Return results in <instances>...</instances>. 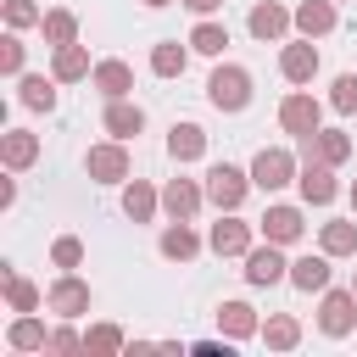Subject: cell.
I'll return each instance as SVG.
<instances>
[{
	"instance_id": "obj_6",
	"label": "cell",
	"mask_w": 357,
	"mask_h": 357,
	"mask_svg": "<svg viewBox=\"0 0 357 357\" xmlns=\"http://www.w3.org/2000/svg\"><path fill=\"white\" fill-rule=\"evenodd\" d=\"M84 173H89L95 184H128V151H123V139L89 145V156H84Z\"/></svg>"
},
{
	"instance_id": "obj_34",
	"label": "cell",
	"mask_w": 357,
	"mask_h": 357,
	"mask_svg": "<svg viewBox=\"0 0 357 357\" xmlns=\"http://www.w3.org/2000/svg\"><path fill=\"white\" fill-rule=\"evenodd\" d=\"M128 340H123V329L117 324H89V335H84V351H123Z\"/></svg>"
},
{
	"instance_id": "obj_3",
	"label": "cell",
	"mask_w": 357,
	"mask_h": 357,
	"mask_svg": "<svg viewBox=\"0 0 357 357\" xmlns=\"http://www.w3.org/2000/svg\"><path fill=\"white\" fill-rule=\"evenodd\" d=\"M290 178H296V156H290L284 145H262V151H257V162H251V184L273 195V190H284Z\"/></svg>"
},
{
	"instance_id": "obj_38",
	"label": "cell",
	"mask_w": 357,
	"mask_h": 357,
	"mask_svg": "<svg viewBox=\"0 0 357 357\" xmlns=\"http://www.w3.org/2000/svg\"><path fill=\"white\" fill-rule=\"evenodd\" d=\"M0 73H11V78H22V39H17V28L0 39Z\"/></svg>"
},
{
	"instance_id": "obj_20",
	"label": "cell",
	"mask_w": 357,
	"mask_h": 357,
	"mask_svg": "<svg viewBox=\"0 0 357 357\" xmlns=\"http://www.w3.org/2000/svg\"><path fill=\"white\" fill-rule=\"evenodd\" d=\"M6 346H11V351H50V329H45L33 312H17L11 329H6Z\"/></svg>"
},
{
	"instance_id": "obj_42",
	"label": "cell",
	"mask_w": 357,
	"mask_h": 357,
	"mask_svg": "<svg viewBox=\"0 0 357 357\" xmlns=\"http://www.w3.org/2000/svg\"><path fill=\"white\" fill-rule=\"evenodd\" d=\"M351 212H357V178H351Z\"/></svg>"
},
{
	"instance_id": "obj_28",
	"label": "cell",
	"mask_w": 357,
	"mask_h": 357,
	"mask_svg": "<svg viewBox=\"0 0 357 357\" xmlns=\"http://www.w3.org/2000/svg\"><path fill=\"white\" fill-rule=\"evenodd\" d=\"M156 206H162V195H156L145 178H128V184H123V212H128L134 223H151V218H156Z\"/></svg>"
},
{
	"instance_id": "obj_19",
	"label": "cell",
	"mask_w": 357,
	"mask_h": 357,
	"mask_svg": "<svg viewBox=\"0 0 357 357\" xmlns=\"http://www.w3.org/2000/svg\"><path fill=\"white\" fill-rule=\"evenodd\" d=\"M290 284L307 290V296H312V290L324 296V290H329V251H318V257H312V251L296 257V262H290Z\"/></svg>"
},
{
	"instance_id": "obj_43",
	"label": "cell",
	"mask_w": 357,
	"mask_h": 357,
	"mask_svg": "<svg viewBox=\"0 0 357 357\" xmlns=\"http://www.w3.org/2000/svg\"><path fill=\"white\" fill-rule=\"evenodd\" d=\"M351 290H357V279H351Z\"/></svg>"
},
{
	"instance_id": "obj_12",
	"label": "cell",
	"mask_w": 357,
	"mask_h": 357,
	"mask_svg": "<svg viewBox=\"0 0 357 357\" xmlns=\"http://www.w3.org/2000/svg\"><path fill=\"white\" fill-rule=\"evenodd\" d=\"M279 73H284L290 84H312V78H318V45H312L307 33H301L296 45H284V50H279Z\"/></svg>"
},
{
	"instance_id": "obj_13",
	"label": "cell",
	"mask_w": 357,
	"mask_h": 357,
	"mask_svg": "<svg viewBox=\"0 0 357 357\" xmlns=\"http://www.w3.org/2000/svg\"><path fill=\"white\" fill-rule=\"evenodd\" d=\"M257 229H262V240H273V245H296V240L307 234V223H301V206H268Z\"/></svg>"
},
{
	"instance_id": "obj_9",
	"label": "cell",
	"mask_w": 357,
	"mask_h": 357,
	"mask_svg": "<svg viewBox=\"0 0 357 357\" xmlns=\"http://www.w3.org/2000/svg\"><path fill=\"white\" fill-rule=\"evenodd\" d=\"M296 184H301V201H307V206H329V201H335V190H340V184H335V167H329V162H318V156H307V162H301Z\"/></svg>"
},
{
	"instance_id": "obj_8",
	"label": "cell",
	"mask_w": 357,
	"mask_h": 357,
	"mask_svg": "<svg viewBox=\"0 0 357 357\" xmlns=\"http://www.w3.org/2000/svg\"><path fill=\"white\" fill-rule=\"evenodd\" d=\"M45 307H50L56 318H84V312H89V284H84V279L67 268V273H61V279L45 290Z\"/></svg>"
},
{
	"instance_id": "obj_39",
	"label": "cell",
	"mask_w": 357,
	"mask_h": 357,
	"mask_svg": "<svg viewBox=\"0 0 357 357\" xmlns=\"http://www.w3.org/2000/svg\"><path fill=\"white\" fill-rule=\"evenodd\" d=\"M78 346H84V335H78V329H67V324H61V329H50V351H78Z\"/></svg>"
},
{
	"instance_id": "obj_27",
	"label": "cell",
	"mask_w": 357,
	"mask_h": 357,
	"mask_svg": "<svg viewBox=\"0 0 357 357\" xmlns=\"http://www.w3.org/2000/svg\"><path fill=\"white\" fill-rule=\"evenodd\" d=\"M296 28H301L307 39H324V33L335 28V0H301V6H296Z\"/></svg>"
},
{
	"instance_id": "obj_18",
	"label": "cell",
	"mask_w": 357,
	"mask_h": 357,
	"mask_svg": "<svg viewBox=\"0 0 357 357\" xmlns=\"http://www.w3.org/2000/svg\"><path fill=\"white\" fill-rule=\"evenodd\" d=\"M156 245H162V257H167V262H190V257L201 251V234L190 229V218H173V223L162 229V240H156Z\"/></svg>"
},
{
	"instance_id": "obj_5",
	"label": "cell",
	"mask_w": 357,
	"mask_h": 357,
	"mask_svg": "<svg viewBox=\"0 0 357 357\" xmlns=\"http://www.w3.org/2000/svg\"><path fill=\"white\" fill-rule=\"evenodd\" d=\"M318 123H324V106H318L307 89H296V95L279 100V128H284V134L307 139V134H318Z\"/></svg>"
},
{
	"instance_id": "obj_32",
	"label": "cell",
	"mask_w": 357,
	"mask_h": 357,
	"mask_svg": "<svg viewBox=\"0 0 357 357\" xmlns=\"http://www.w3.org/2000/svg\"><path fill=\"white\" fill-rule=\"evenodd\" d=\"M39 28H45V45H50V50L78 39V17H73V11H61V6H56V11H45V22H39Z\"/></svg>"
},
{
	"instance_id": "obj_33",
	"label": "cell",
	"mask_w": 357,
	"mask_h": 357,
	"mask_svg": "<svg viewBox=\"0 0 357 357\" xmlns=\"http://www.w3.org/2000/svg\"><path fill=\"white\" fill-rule=\"evenodd\" d=\"M223 45H229V28L212 22V17H201L195 33H190V50H201V56H223Z\"/></svg>"
},
{
	"instance_id": "obj_10",
	"label": "cell",
	"mask_w": 357,
	"mask_h": 357,
	"mask_svg": "<svg viewBox=\"0 0 357 357\" xmlns=\"http://www.w3.org/2000/svg\"><path fill=\"white\" fill-rule=\"evenodd\" d=\"M245 28H251V39H284L296 28V11H284L279 0H257L251 17H245Z\"/></svg>"
},
{
	"instance_id": "obj_21",
	"label": "cell",
	"mask_w": 357,
	"mask_h": 357,
	"mask_svg": "<svg viewBox=\"0 0 357 357\" xmlns=\"http://www.w3.org/2000/svg\"><path fill=\"white\" fill-rule=\"evenodd\" d=\"M56 73L45 78V73H22V84H17V100L28 106V112H56Z\"/></svg>"
},
{
	"instance_id": "obj_25",
	"label": "cell",
	"mask_w": 357,
	"mask_h": 357,
	"mask_svg": "<svg viewBox=\"0 0 357 357\" xmlns=\"http://www.w3.org/2000/svg\"><path fill=\"white\" fill-rule=\"evenodd\" d=\"M301 145H307V156H318V162H329V167H340V162L351 156V139H346L340 128H318V134H307Z\"/></svg>"
},
{
	"instance_id": "obj_2",
	"label": "cell",
	"mask_w": 357,
	"mask_h": 357,
	"mask_svg": "<svg viewBox=\"0 0 357 357\" xmlns=\"http://www.w3.org/2000/svg\"><path fill=\"white\" fill-rule=\"evenodd\" d=\"M245 190H251V173H240L234 162H212V167H206V201H212L218 212H234V206L245 201Z\"/></svg>"
},
{
	"instance_id": "obj_15",
	"label": "cell",
	"mask_w": 357,
	"mask_h": 357,
	"mask_svg": "<svg viewBox=\"0 0 357 357\" xmlns=\"http://www.w3.org/2000/svg\"><path fill=\"white\" fill-rule=\"evenodd\" d=\"M201 201H206V190L195 178H167V190H162V212L167 218H195Z\"/></svg>"
},
{
	"instance_id": "obj_26",
	"label": "cell",
	"mask_w": 357,
	"mask_h": 357,
	"mask_svg": "<svg viewBox=\"0 0 357 357\" xmlns=\"http://www.w3.org/2000/svg\"><path fill=\"white\" fill-rule=\"evenodd\" d=\"M318 251L329 257H357V218H335L318 229Z\"/></svg>"
},
{
	"instance_id": "obj_11",
	"label": "cell",
	"mask_w": 357,
	"mask_h": 357,
	"mask_svg": "<svg viewBox=\"0 0 357 357\" xmlns=\"http://www.w3.org/2000/svg\"><path fill=\"white\" fill-rule=\"evenodd\" d=\"M206 245H212L218 257H245V251H251V223H240L234 212H218V223H212Z\"/></svg>"
},
{
	"instance_id": "obj_41",
	"label": "cell",
	"mask_w": 357,
	"mask_h": 357,
	"mask_svg": "<svg viewBox=\"0 0 357 357\" xmlns=\"http://www.w3.org/2000/svg\"><path fill=\"white\" fill-rule=\"evenodd\" d=\"M145 6H151V11H162V6H173V0H145Z\"/></svg>"
},
{
	"instance_id": "obj_35",
	"label": "cell",
	"mask_w": 357,
	"mask_h": 357,
	"mask_svg": "<svg viewBox=\"0 0 357 357\" xmlns=\"http://www.w3.org/2000/svg\"><path fill=\"white\" fill-rule=\"evenodd\" d=\"M329 106H335L340 117H351V112H357V73H340V78H335V89H329Z\"/></svg>"
},
{
	"instance_id": "obj_36",
	"label": "cell",
	"mask_w": 357,
	"mask_h": 357,
	"mask_svg": "<svg viewBox=\"0 0 357 357\" xmlns=\"http://www.w3.org/2000/svg\"><path fill=\"white\" fill-rule=\"evenodd\" d=\"M50 262H56L61 273H67V268H78V262H84V240H78V234H61V240L50 245Z\"/></svg>"
},
{
	"instance_id": "obj_22",
	"label": "cell",
	"mask_w": 357,
	"mask_h": 357,
	"mask_svg": "<svg viewBox=\"0 0 357 357\" xmlns=\"http://www.w3.org/2000/svg\"><path fill=\"white\" fill-rule=\"evenodd\" d=\"M218 329H223L229 340H251V335H262L257 307H245V301H223V307H218Z\"/></svg>"
},
{
	"instance_id": "obj_23",
	"label": "cell",
	"mask_w": 357,
	"mask_h": 357,
	"mask_svg": "<svg viewBox=\"0 0 357 357\" xmlns=\"http://www.w3.org/2000/svg\"><path fill=\"white\" fill-rule=\"evenodd\" d=\"M50 73H56L61 84H78V78H89L95 67H89V50L73 39V45H56V56H50Z\"/></svg>"
},
{
	"instance_id": "obj_24",
	"label": "cell",
	"mask_w": 357,
	"mask_h": 357,
	"mask_svg": "<svg viewBox=\"0 0 357 357\" xmlns=\"http://www.w3.org/2000/svg\"><path fill=\"white\" fill-rule=\"evenodd\" d=\"M139 128H145V112H139L128 95H123V100H106V134H112V139H134Z\"/></svg>"
},
{
	"instance_id": "obj_14",
	"label": "cell",
	"mask_w": 357,
	"mask_h": 357,
	"mask_svg": "<svg viewBox=\"0 0 357 357\" xmlns=\"http://www.w3.org/2000/svg\"><path fill=\"white\" fill-rule=\"evenodd\" d=\"M0 162H6L11 173L33 167V162H39V134H28V128H6V134H0Z\"/></svg>"
},
{
	"instance_id": "obj_4",
	"label": "cell",
	"mask_w": 357,
	"mask_h": 357,
	"mask_svg": "<svg viewBox=\"0 0 357 357\" xmlns=\"http://www.w3.org/2000/svg\"><path fill=\"white\" fill-rule=\"evenodd\" d=\"M318 329H324L329 340L351 335V329H357V290H324V301H318Z\"/></svg>"
},
{
	"instance_id": "obj_31",
	"label": "cell",
	"mask_w": 357,
	"mask_h": 357,
	"mask_svg": "<svg viewBox=\"0 0 357 357\" xmlns=\"http://www.w3.org/2000/svg\"><path fill=\"white\" fill-rule=\"evenodd\" d=\"M184 67H190V50H184L178 39H162V45L151 50V73H156V78H178Z\"/></svg>"
},
{
	"instance_id": "obj_30",
	"label": "cell",
	"mask_w": 357,
	"mask_h": 357,
	"mask_svg": "<svg viewBox=\"0 0 357 357\" xmlns=\"http://www.w3.org/2000/svg\"><path fill=\"white\" fill-rule=\"evenodd\" d=\"M0 290H6L11 312H39V301H45V296H39V290H33V284H28L17 268H6V273H0Z\"/></svg>"
},
{
	"instance_id": "obj_40",
	"label": "cell",
	"mask_w": 357,
	"mask_h": 357,
	"mask_svg": "<svg viewBox=\"0 0 357 357\" xmlns=\"http://www.w3.org/2000/svg\"><path fill=\"white\" fill-rule=\"evenodd\" d=\"M178 6H190V11H195V17H212V11H218V6H223V0H178Z\"/></svg>"
},
{
	"instance_id": "obj_17",
	"label": "cell",
	"mask_w": 357,
	"mask_h": 357,
	"mask_svg": "<svg viewBox=\"0 0 357 357\" xmlns=\"http://www.w3.org/2000/svg\"><path fill=\"white\" fill-rule=\"evenodd\" d=\"M167 156L173 162H201L206 156V128L201 123H173L167 128Z\"/></svg>"
},
{
	"instance_id": "obj_7",
	"label": "cell",
	"mask_w": 357,
	"mask_h": 357,
	"mask_svg": "<svg viewBox=\"0 0 357 357\" xmlns=\"http://www.w3.org/2000/svg\"><path fill=\"white\" fill-rule=\"evenodd\" d=\"M279 279H290V262H284V251L268 240V245H251L245 251V284H257V290H268V284H279Z\"/></svg>"
},
{
	"instance_id": "obj_37",
	"label": "cell",
	"mask_w": 357,
	"mask_h": 357,
	"mask_svg": "<svg viewBox=\"0 0 357 357\" xmlns=\"http://www.w3.org/2000/svg\"><path fill=\"white\" fill-rule=\"evenodd\" d=\"M33 22H45V11L33 6V0H6V28H33Z\"/></svg>"
},
{
	"instance_id": "obj_1",
	"label": "cell",
	"mask_w": 357,
	"mask_h": 357,
	"mask_svg": "<svg viewBox=\"0 0 357 357\" xmlns=\"http://www.w3.org/2000/svg\"><path fill=\"white\" fill-rule=\"evenodd\" d=\"M206 100H212L218 112H245V106H251V73L234 67V61L212 67V78H206Z\"/></svg>"
},
{
	"instance_id": "obj_29",
	"label": "cell",
	"mask_w": 357,
	"mask_h": 357,
	"mask_svg": "<svg viewBox=\"0 0 357 357\" xmlns=\"http://www.w3.org/2000/svg\"><path fill=\"white\" fill-rule=\"evenodd\" d=\"M262 346H268V351H296V346H301V324H296L290 312H273V318L262 324Z\"/></svg>"
},
{
	"instance_id": "obj_16",
	"label": "cell",
	"mask_w": 357,
	"mask_h": 357,
	"mask_svg": "<svg viewBox=\"0 0 357 357\" xmlns=\"http://www.w3.org/2000/svg\"><path fill=\"white\" fill-rule=\"evenodd\" d=\"M89 84L106 95V100H123L128 89H134V73H128V61H117V56H106V61H95V73H89Z\"/></svg>"
}]
</instances>
